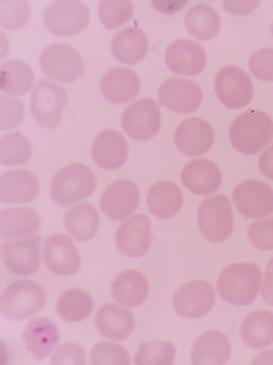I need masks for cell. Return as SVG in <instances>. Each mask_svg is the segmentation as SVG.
<instances>
[{
	"instance_id": "cell-1",
	"label": "cell",
	"mask_w": 273,
	"mask_h": 365,
	"mask_svg": "<svg viewBox=\"0 0 273 365\" xmlns=\"http://www.w3.org/2000/svg\"><path fill=\"white\" fill-rule=\"evenodd\" d=\"M263 283L261 269L255 264H232L226 267L218 279V292L230 304H252Z\"/></svg>"
},
{
	"instance_id": "cell-2",
	"label": "cell",
	"mask_w": 273,
	"mask_h": 365,
	"mask_svg": "<svg viewBox=\"0 0 273 365\" xmlns=\"http://www.w3.org/2000/svg\"><path fill=\"white\" fill-rule=\"evenodd\" d=\"M273 139V120L267 113L249 110L238 116L230 128V140L238 153L254 155Z\"/></svg>"
},
{
	"instance_id": "cell-3",
	"label": "cell",
	"mask_w": 273,
	"mask_h": 365,
	"mask_svg": "<svg viewBox=\"0 0 273 365\" xmlns=\"http://www.w3.org/2000/svg\"><path fill=\"white\" fill-rule=\"evenodd\" d=\"M96 189V175L88 166L72 163L58 170L50 182V198L60 207L82 201Z\"/></svg>"
},
{
	"instance_id": "cell-4",
	"label": "cell",
	"mask_w": 273,
	"mask_h": 365,
	"mask_svg": "<svg viewBox=\"0 0 273 365\" xmlns=\"http://www.w3.org/2000/svg\"><path fill=\"white\" fill-rule=\"evenodd\" d=\"M46 304L44 289L31 280H17L4 289L0 309L5 318L21 322L38 314Z\"/></svg>"
},
{
	"instance_id": "cell-5",
	"label": "cell",
	"mask_w": 273,
	"mask_h": 365,
	"mask_svg": "<svg viewBox=\"0 0 273 365\" xmlns=\"http://www.w3.org/2000/svg\"><path fill=\"white\" fill-rule=\"evenodd\" d=\"M43 23L55 36L72 37L88 26L90 9L79 0H56L46 6Z\"/></svg>"
},
{
	"instance_id": "cell-6",
	"label": "cell",
	"mask_w": 273,
	"mask_h": 365,
	"mask_svg": "<svg viewBox=\"0 0 273 365\" xmlns=\"http://www.w3.org/2000/svg\"><path fill=\"white\" fill-rule=\"evenodd\" d=\"M198 224L203 237L211 242H223L232 235L234 213L231 201L225 195L203 200L198 209Z\"/></svg>"
},
{
	"instance_id": "cell-7",
	"label": "cell",
	"mask_w": 273,
	"mask_h": 365,
	"mask_svg": "<svg viewBox=\"0 0 273 365\" xmlns=\"http://www.w3.org/2000/svg\"><path fill=\"white\" fill-rule=\"evenodd\" d=\"M32 118L43 128L52 130L61 122L67 106V91L48 79H41L31 93Z\"/></svg>"
},
{
	"instance_id": "cell-8",
	"label": "cell",
	"mask_w": 273,
	"mask_h": 365,
	"mask_svg": "<svg viewBox=\"0 0 273 365\" xmlns=\"http://www.w3.org/2000/svg\"><path fill=\"white\" fill-rule=\"evenodd\" d=\"M38 63L43 73L60 83H75L84 73L82 56L72 46L63 43L44 48Z\"/></svg>"
},
{
	"instance_id": "cell-9",
	"label": "cell",
	"mask_w": 273,
	"mask_h": 365,
	"mask_svg": "<svg viewBox=\"0 0 273 365\" xmlns=\"http://www.w3.org/2000/svg\"><path fill=\"white\" fill-rule=\"evenodd\" d=\"M214 90L222 104L230 110H240L249 106L254 96V86L249 75L237 66L220 68L214 81Z\"/></svg>"
},
{
	"instance_id": "cell-10",
	"label": "cell",
	"mask_w": 273,
	"mask_h": 365,
	"mask_svg": "<svg viewBox=\"0 0 273 365\" xmlns=\"http://www.w3.org/2000/svg\"><path fill=\"white\" fill-rule=\"evenodd\" d=\"M122 128L134 140H149L161 128V113L155 101L140 99L122 113Z\"/></svg>"
},
{
	"instance_id": "cell-11",
	"label": "cell",
	"mask_w": 273,
	"mask_h": 365,
	"mask_svg": "<svg viewBox=\"0 0 273 365\" xmlns=\"http://www.w3.org/2000/svg\"><path fill=\"white\" fill-rule=\"evenodd\" d=\"M2 262L14 276L26 277L36 274L41 265V237L31 236L2 244Z\"/></svg>"
},
{
	"instance_id": "cell-12",
	"label": "cell",
	"mask_w": 273,
	"mask_h": 365,
	"mask_svg": "<svg viewBox=\"0 0 273 365\" xmlns=\"http://www.w3.org/2000/svg\"><path fill=\"white\" fill-rule=\"evenodd\" d=\"M173 309L184 318H202L207 315L215 304V291L208 282L193 280L175 292Z\"/></svg>"
},
{
	"instance_id": "cell-13",
	"label": "cell",
	"mask_w": 273,
	"mask_h": 365,
	"mask_svg": "<svg viewBox=\"0 0 273 365\" xmlns=\"http://www.w3.org/2000/svg\"><path fill=\"white\" fill-rule=\"evenodd\" d=\"M237 210L246 218H264L273 213V189L258 180H247L232 192Z\"/></svg>"
},
{
	"instance_id": "cell-14",
	"label": "cell",
	"mask_w": 273,
	"mask_h": 365,
	"mask_svg": "<svg viewBox=\"0 0 273 365\" xmlns=\"http://www.w3.org/2000/svg\"><path fill=\"white\" fill-rule=\"evenodd\" d=\"M43 260L50 272L58 276H73L81 268V255L70 237L53 235L43 244Z\"/></svg>"
},
{
	"instance_id": "cell-15",
	"label": "cell",
	"mask_w": 273,
	"mask_h": 365,
	"mask_svg": "<svg viewBox=\"0 0 273 365\" xmlns=\"http://www.w3.org/2000/svg\"><path fill=\"white\" fill-rule=\"evenodd\" d=\"M100 209L109 220L123 221L139 207L140 192L135 182L129 180H117L104 190L100 197Z\"/></svg>"
},
{
	"instance_id": "cell-16",
	"label": "cell",
	"mask_w": 273,
	"mask_h": 365,
	"mask_svg": "<svg viewBox=\"0 0 273 365\" xmlns=\"http://www.w3.org/2000/svg\"><path fill=\"white\" fill-rule=\"evenodd\" d=\"M159 104L179 114L196 111L202 104V90L198 83L190 79L170 78L158 91Z\"/></svg>"
},
{
	"instance_id": "cell-17",
	"label": "cell",
	"mask_w": 273,
	"mask_h": 365,
	"mask_svg": "<svg viewBox=\"0 0 273 365\" xmlns=\"http://www.w3.org/2000/svg\"><path fill=\"white\" fill-rule=\"evenodd\" d=\"M152 244V224L146 215H135L124 221L116 233V245L122 255L141 257Z\"/></svg>"
},
{
	"instance_id": "cell-18",
	"label": "cell",
	"mask_w": 273,
	"mask_h": 365,
	"mask_svg": "<svg viewBox=\"0 0 273 365\" xmlns=\"http://www.w3.org/2000/svg\"><path fill=\"white\" fill-rule=\"evenodd\" d=\"M166 64L176 75L196 76L207 66V52L191 40H176L166 51Z\"/></svg>"
},
{
	"instance_id": "cell-19",
	"label": "cell",
	"mask_w": 273,
	"mask_h": 365,
	"mask_svg": "<svg viewBox=\"0 0 273 365\" xmlns=\"http://www.w3.org/2000/svg\"><path fill=\"white\" fill-rule=\"evenodd\" d=\"M214 143L213 127L199 118L182 120L175 133V145L178 150L190 157H199L211 150Z\"/></svg>"
},
{
	"instance_id": "cell-20",
	"label": "cell",
	"mask_w": 273,
	"mask_h": 365,
	"mask_svg": "<svg viewBox=\"0 0 273 365\" xmlns=\"http://www.w3.org/2000/svg\"><path fill=\"white\" fill-rule=\"evenodd\" d=\"M23 342L33 359L41 361L50 356L58 347L60 332L58 327L48 318H33L23 329Z\"/></svg>"
},
{
	"instance_id": "cell-21",
	"label": "cell",
	"mask_w": 273,
	"mask_h": 365,
	"mask_svg": "<svg viewBox=\"0 0 273 365\" xmlns=\"http://www.w3.org/2000/svg\"><path fill=\"white\" fill-rule=\"evenodd\" d=\"M129 155V146L123 134L116 130L102 131L91 146V157L95 163L107 170L119 169L127 163Z\"/></svg>"
},
{
	"instance_id": "cell-22",
	"label": "cell",
	"mask_w": 273,
	"mask_h": 365,
	"mask_svg": "<svg viewBox=\"0 0 273 365\" xmlns=\"http://www.w3.org/2000/svg\"><path fill=\"white\" fill-rule=\"evenodd\" d=\"M181 181L195 195H211L222 185V170L211 160L196 158L182 169Z\"/></svg>"
},
{
	"instance_id": "cell-23",
	"label": "cell",
	"mask_w": 273,
	"mask_h": 365,
	"mask_svg": "<svg viewBox=\"0 0 273 365\" xmlns=\"http://www.w3.org/2000/svg\"><path fill=\"white\" fill-rule=\"evenodd\" d=\"M140 88V76L127 67L112 68L100 79L102 95L112 104H127L136 98Z\"/></svg>"
},
{
	"instance_id": "cell-24",
	"label": "cell",
	"mask_w": 273,
	"mask_h": 365,
	"mask_svg": "<svg viewBox=\"0 0 273 365\" xmlns=\"http://www.w3.org/2000/svg\"><path fill=\"white\" fill-rule=\"evenodd\" d=\"M40 182L29 169L8 170L0 178V200L6 204H25L36 201Z\"/></svg>"
},
{
	"instance_id": "cell-25",
	"label": "cell",
	"mask_w": 273,
	"mask_h": 365,
	"mask_svg": "<svg viewBox=\"0 0 273 365\" xmlns=\"http://www.w3.org/2000/svg\"><path fill=\"white\" fill-rule=\"evenodd\" d=\"M149 280L143 272L128 269L120 272L111 284V295L117 304L124 307H136L149 297Z\"/></svg>"
},
{
	"instance_id": "cell-26",
	"label": "cell",
	"mask_w": 273,
	"mask_h": 365,
	"mask_svg": "<svg viewBox=\"0 0 273 365\" xmlns=\"http://www.w3.org/2000/svg\"><path fill=\"white\" fill-rule=\"evenodd\" d=\"M231 356V341L219 330L202 334L191 347V362L195 365H222Z\"/></svg>"
},
{
	"instance_id": "cell-27",
	"label": "cell",
	"mask_w": 273,
	"mask_h": 365,
	"mask_svg": "<svg viewBox=\"0 0 273 365\" xmlns=\"http://www.w3.org/2000/svg\"><path fill=\"white\" fill-rule=\"evenodd\" d=\"M135 327V318L128 311V307H122L114 303L102 306L96 315L97 332L112 341L127 339Z\"/></svg>"
},
{
	"instance_id": "cell-28",
	"label": "cell",
	"mask_w": 273,
	"mask_h": 365,
	"mask_svg": "<svg viewBox=\"0 0 273 365\" xmlns=\"http://www.w3.org/2000/svg\"><path fill=\"white\" fill-rule=\"evenodd\" d=\"M41 228V220L31 207L5 209L0 213V236L4 241L9 239L31 237Z\"/></svg>"
},
{
	"instance_id": "cell-29",
	"label": "cell",
	"mask_w": 273,
	"mask_h": 365,
	"mask_svg": "<svg viewBox=\"0 0 273 365\" xmlns=\"http://www.w3.org/2000/svg\"><path fill=\"white\" fill-rule=\"evenodd\" d=\"M149 51V40L139 28H127L119 31L111 40V53L123 64H136Z\"/></svg>"
},
{
	"instance_id": "cell-30",
	"label": "cell",
	"mask_w": 273,
	"mask_h": 365,
	"mask_svg": "<svg viewBox=\"0 0 273 365\" xmlns=\"http://www.w3.org/2000/svg\"><path fill=\"white\" fill-rule=\"evenodd\" d=\"M147 209L159 220H170L184 205V195L172 181H159L147 192Z\"/></svg>"
},
{
	"instance_id": "cell-31",
	"label": "cell",
	"mask_w": 273,
	"mask_h": 365,
	"mask_svg": "<svg viewBox=\"0 0 273 365\" xmlns=\"http://www.w3.org/2000/svg\"><path fill=\"white\" fill-rule=\"evenodd\" d=\"M99 212L88 202H79L64 215V227L79 242L93 239L99 230Z\"/></svg>"
},
{
	"instance_id": "cell-32",
	"label": "cell",
	"mask_w": 273,
	"mask_h": 365,
	"mask_svg": "<svg viewBox=\"0 0 273 365\" xmlns=\"http://www.w3.org/2000/svg\"><path fill=\"white\" fill-rule=\"evenodd\" d=\"M245 344L250 349H264L273 344V314L255 311L249 314L240 327Z\"/></svg>"
},
{
	"instance_id": "cell-33",
	"label": "cell",
	"mask_w": 273,
	"mask_h": 365,
	"mask_svg": "<svg viewBox=\"0 0 273 365\" xmlns=\"http://www.w3.org/2000/svg\"><path fill=\"white\" fill-rule=\"evenodd\" d=\"M186 28L191 37L202 41L213 40L220 31V17L207 4H198L186 14Z\"/></svg>"
},
{
	"instance_id": "cell-34",
	"label": "cell",
	"mask_w": 273,
	"mask_h": 365,
	"mask_svg": "<svg viewBox=\"0 0 273 365\" xmlns=\"http://www.w3.org/2000/svg\"><path fill=\"white\" fill-rule=\"evenodd\" d=\"M33 86L32 68L20 60H9L2 64L0 71V88L5 95L23 96Z\"/></svg>"
},
{
	"instance_id": "cell-35",
	"label": "cell",
	"mask_w": 273,
	"mask_h": 365,
	"mask_svg": "<svg viewBox=\"0 0 273 365\" xmlns=\"http://www.w3.org/2000/svg\"><path fill=\"white\" fill-rule=\"evenodd\" d=\"M93 299L84 289H68L60 295L56 302V314L64 322H84L93 311Z\"/></svg>"
},
{
	"instance_id": "cell-36",
	"label": "cell",
	"mask_w": 273,
	"mask_h": 365,
	"mask_svg": "<svg viewBox=\"0 0 273 365\" xmlns=\"http://www.w3.org/2000/svg\"><path fill=\"white\" fill-rule=\"evenodd\" d=\"M32 145L26 135L18 133L5 134L0 139V163L4 166H20L29 162Z\"/></svg>"
},
{
	"instance_id": "cell-37",
	"label": "cell",
	"mask_w": 273,
	"mask_h": 365,
	"mask_svg": "<svg viewBox=\"0 0 273 365\" xmlns=\"http://www.w3.org/2000/svg\"><path fill=\"white\" fill-rule=\"evenodd\" d=\"M97 14L102 25L112 31L132 19L134 5L129 0H102L97 6Z\"/></svg>"
},
{
	"instance_id": "cell-38",
	"label": "cell",
	"mask_w": 273,
	"mask_h": 365,
	"mask_svg": "<svg viewBox=\"0 0 273 365\" xmlns=\"http://www.w3.org/2000/svg\"><path fill=\"white\" fill-rule=\"evenodd\" d=\"M176 349L166 341L143 342L135 355L136 365H172L175 362Z\"/></svg>"
},
{
	"instance_id": "cell-39",
	"label": "cell",
	"mask_w": 273,
	"mask_h": 365,
	"mask_svg": "<svg viewBox=\"0 0 273 365\" xmlns=\"http://www.w3.org/2000/svg\"><path fill=\"white\" fill-rule=\"evenodd\" d=\"M31 17V6L26 0H4L0 4V21L2 26L17 31L28 25Z\"/></svg>"
},
{
	"instance_id": "cell-40",
	"label": "cell",
	"mask_w": 273,
	"mask_h": 365,
	"mask_svg": "<svg viewBox=\"0 0 273 365\" xmlns=\"http://www.w3.org/2000/svg\"><path fill=\"white\" fill-rule=\"evenodd\" d=\"M90 362L93 365H129V356L127 350L111 339L91 349Z\"/></svg>"
},
{
	"instance_id": "cell-41",
	"label": "cell",
	"mask_w": 273,
	"mask_h": 365,
	"mask_svg": "<svg viewBox=\"0 0 273 365\" xmlns=\"http://www.w3.org/2000/svg\"><path fill=\"white\" fill-rule=\"evenodd\" d=\"M249 71L259 81H273V48L259 49L250 55Z\"/></svg>"
},
{
	"instance_id": "cell-42",
	"label": "cell",
	"mask_w": 273,
	"mask_h": 365,
	"mask_svg": "<svg viewBox=\"0 0 273 365\" xmlns=\"http://www.w3.org/2000/svg\"><path fill=\"white\" fill-rule=\"evenodd\" d=\"M250 244L261 251L273 250V218L259 220L247 228Z\"/></svg>"
},
{
	"instance_id": "cell-43",
	"label": "cell",
	"mask_w": 273,
	"mask_h": 365,
	"mask_svg": "<svg viewBox=\"0 0 273 365\" xmlns=\"http://www.w3.org/2000/svg\"><path fill=\"white\" fill-rule=\"evenodd\" d=\"M2 102V111H0V128L4 131L6 130H13L21 123L23 120V114H25V107L20 101L13 99V98H6L5 95L0 99Z\"/></svg>"
},
{
	"instance_id": "cell-44",
	"label": "cell",
	"mask_w": 273,
	"mask_h": 365,
	"mask_svg": "<svg viewBox=\"0 0 273 365\" xmlns=\"http://www.w3.org/2000/svg\"><path fill=\"white\" fill-rule=\"evenodd\" d=\"M52 365H85V353L84 349L75 344V342H67L53 353L50 359Z\"/></svg>"
},
{
	"instance_id": "cell-45",
	"label": "cell",
	"mask_w": 273,
	"mask_h": 365,
	"mask_svg": "<svg viewBox=\"0 0 273 365\" xmlns=\"http://www.w3.org/2000/svg\"><path fill=\"white\" fill-rule=\"evenodd\" d=\"M261 297H263V300L269 306H273V257L269 260L266 267L264 279L263 283H261Z\"/></svg>"
},
{
	"instance_id": "cell-46",
	"label": "cell",
	"mask_w": 273,
	"mask_h": 365,
	"mask_svg": "<svg viewBox=\"0 0 273 365\" xmlns=\"http://www.w3.org/2000/svg\"><path fill=\"white\" fill-rule=\"evenodd\" d=\"M258 5V2H225L223 9H226L228 13H231L234 16H246Z\"/></svg>"
},
{
	"instance_id": "cell-47",
	"label": "cell",
	"mask_w": 273,
	"mask_h": 365,
	"mask_svg": "<svg viewBox=\"0 0 273 365\" xmlns=\"http://www.w3.org/2000/svg\"><path fill=\"white\" fill-rule=\"evenodd\" d=\"M258 166L264 177H267L269 180H273V143L263 154H261L258 160Z\"/></svg>"
},
{
	"instance_id": "cell-48",
	"label": "cell",
	"mask_w": 273,
	"mask_h": 365,
	"mask_svg": "<svg viewBox=\"0 0 273 365\" xmlns=\"http://www.w3.org/2000/svg\"><path fill=\"white\" fill-rule=\"evenodd\" d=\"M254 364H273V351H264V353H259V355L254 359Z\"/></svg>"
},
{
	"instance_id": "cell-49",
	"label": "cell",
	"mask_w": 273,
	"mask_h": 365,
	"mask_svg": "<svg viewBox=\"0 0 273 365\" xmlns=\"http://www.w3.org/2000/svg\"><path fill=\"white\" fill-rule=\"evenodd\" d=\"M272 37H273V23H272Z\"/></svg>"
}]
</instances>
